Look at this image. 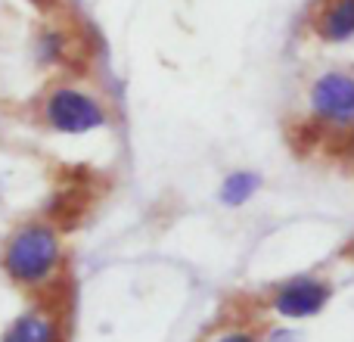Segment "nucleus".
<instances>
[{
	"label": "nucleus",
	"instance_id": "obj_1",
	"mask_svg": "<svg viewBox=\"0 0 354 342\" xmlns=\"http://www.w3.org/2000/svg\"><path fill=\"white\" fill-rule=\"evenodd\" d=\"M0 271L16 289L35 296H56L68 271L66 233L50 218H25L0 243Z\"/></svg>",
	"mask_w": 354,
	"mask_h": 342
},
{
	"label": "nucleus",
	"instance_id": "obj_2",
	"mask_svg": "<svg viewBox=\"0 0 354 342\" xmlns=\"http://www.w3.org/2000/svg\"><path fill=\"white\" fill-rule=\"evenodd\" d=\"M35 122L59 137H87L112 125V106L81 81H53L35 100Z\"/></svg>",
	"mask_w": 354,
	"mask_h": 342
},
{
	"label": "nucleus",
	"instance_id": "obj_3",
	"mask_svg": "<svg viewBox=\"0 0 354 342\" xmlns=\"http://www.w3.org/2000/svg\"><path fill=\"white\" fill-rule=\"evenodd\" d=\"M305 128L324 143L354 128V69L333 66L308 81Z\"/></svg>",
	"mask_w": 354,
	"mask_h": 342
},
{
	"label": "nucleus",
	"instance_id": "obj_4",
	"mask_svg": "<svg viewBox=\"0 0 354 342\" xmlns=\"http://www.w3.org/2000/svg\"><path fill=\"white\" fill-rule=\"evenodd\" d=\"M333 296H336V287L330 277L305 271V274H292L274 283L268 289V308L283 321H311L326 312Z\"/></svg>",
	"mask_w": 354,
	"mask_h": 342
},
{
	"label": "nucleus",
	"instance_id": "obj_5",
	"mask_svg": "<svg viewBox=\"0 0 354 342\" xmlns=\"http://www.w3.org/2000/svg\"><path fill=\"white\" fill-rule=\"evenodd\" d=\"M0 342H68V312L56 296H41L16 314L0 333Z\"/></svg>",
	"mask_w": 354,
	"mask_h": 342
},
{
	"label": "nucleus",
	"instance_id": "obj_6",
	"mask_svg": "<svg viewBox=\"0 0 354 342\" xmlns=\"http://www.w3.org/2000/svg\"><path fill=\"white\" fill-rule=\"evenodd\" d=\"M308 31L320 44L342 47L354 41V0H314L308 12Z\"/></svg>",
	"mask_w": 354,
	"mask_h": 342
},
{
	"label": "nucleus",
	"instance_id": "obj_7",
	"mask_svg": "<svg viewBox=\"0 0 354 342\" xmlns=\"http://www.w3.org/2000/svg\"><path fill=\"white\" fill-rule=\"evenodd\" d=\"M31 53L41 69H53V72L72 69L78 62V35L68 25L47 22L31 37Z\"/></svg>",
	"mask_w": 354,
	"mask_h": 342
},
{
	"label": "nucleus",
	"instance_id": "obj_8",
	"mask_svg": "<svg viewBox=\"0 0 354 342\" xmlns=\"http://www.w3.org/2000/svg\"><path fill=\"white\" fill-rule=\"evenodd\" d=\"M261 187H264L261 171H255V168H233V171H227V174L221 177L218 193H214V196H218V206L221 208L236 212V208L249 206V202L261 193Z\"/></svg>",
	"mask_w": 354,
	"mask_h": 342
},
{
	"label": "nucleus",
	"instance_id": "obj_9",
	"mask_svg": "<svg viewBox=\"0 0 354 342\" xmlns=\"http://www.w3.org/2000/svg\"><path fill=\"white\" fill-rule=\"evenodd\" d=\"M326 150H330V156L336 162L354 168V128L345 131V134H339V137H333V141H326Z\"/></svg>",
	"mask_w": 354,
	"mask_h": 342
},
{
	"label": "nucleus",
	"instance_id": "obj_10",
	"mask_svg": "<svg viewBox=\"0 0 354 342\" xmlns=\"http://www.w3.org/2000/svg\"><path fill=\"white\" fill-rule=\"evenodd\" d=\"M208 342H264V339L255 330H249V327H227V330L214 333Z\"/></svg>",
	"mask_w": 354,
	"mask_h": 342
},
{
	"label": "nucleus",
	"instance_id": "obj_11",
	"mask_svg": "<svg viewBox=\"0 0 354 342\" xmlns=\"http://www.w3.org/2000/svg\"><path fill=\"white\" fill-rule=\"evenodd\" d=\"M264 342H299L295 336V330H289V327H270L268 336H261Z\"/></svg>",
	"mask_w": 354,
	"mask_h": 342
},
{
	"label": "nucleus",
	"instance_id": "obj_12",
	"mask_svg": "<svg viewBox=\"0 0 354 342\" xmlns=\"http://www.w3.org/2000/svg\"><path fill=\"white\" fill-rule=\"evenodd\" d=\"M25 3H31L35 10H41V12H53L56 6H59V0H25Z\"/></svg>",
	"mask_w": 354,
	"mask_h": 342
}]
</instances>
